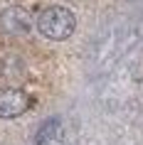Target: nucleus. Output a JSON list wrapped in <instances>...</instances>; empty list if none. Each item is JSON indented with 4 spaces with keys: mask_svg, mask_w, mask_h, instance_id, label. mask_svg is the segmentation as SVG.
<instances>
[{
    "mask_svg": "<svg viewBox=\"0 0 143 145\" xmlns=\"http://www.w3.org/2000/svg\"><path fill=\"white\" fill-rule=\"evenodd\" d=\"M35 25H37V30H40L42 37L59 42V39L72 37V32H74V27H76V17H74V12L69 8L52 5V8H45L37 15Z\"/></svg>",
    "mask_w": 143,
    "mask_h": 145,
    "instance_id": "nucleus-1",
    "label": "nucleus"
},
{
    "mask_svg": "<svg viewBox=\"0 0 143 145\" xmlns=\"http://www.w3.org/2000/svg\"><path fill=\"white\" fill-rule=\"evenodd\" d=\"M30 108V96L22 89H3L0 91V118H17Z\"/></svg>",
    "mask_w": 143,
    "mask_h": 145,
    "instance_id": "nucleus-2",
    "label": "nucleus"
},
{
    "mask_svg": "<svg viewBox=\"0 0 143 145\" xmlns=\"http://www.w3.org/2000/svg\"><path fill=\"white\" fill-rule=\"evenodd\" d=\"M32 22H35L32 15L25 8H20V5H13V8L0 12V25L10 35H27L32 30Z\"/></svg>",
    "mask_w": 143,
    "mask_h": 145,
    "instance_id": "nucleus-3",
    "label": "nucleus"
}]
</instances>
